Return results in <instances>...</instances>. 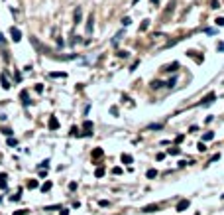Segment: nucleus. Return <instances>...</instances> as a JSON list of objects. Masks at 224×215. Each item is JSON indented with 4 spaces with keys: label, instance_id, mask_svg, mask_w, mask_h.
<instances>
[{
    "label": "nucleus",
    "instance_id": "f257e3e1",
    "mask_svg": "<svg viewBox=\"0 0 224 215\" xmlns=\"http://www.w3.org/2000/svg\"><path fill=\"white\" fill-rule=\"evenodd\" d=\"M10 36H12V40H14V42H20V40H22V32H20L18 28H14V26L10 28Z\"/></svg>",
    "mask_w": 224,
    "mask_h": 215
},
{
    "label": "nucleus",
    "instance_id": "f03ea898",
    "mask_svg": "<svg viewBox=\"0 0 224 215\" xmlns=\"http://www.w3.org/2000/svg\"><path fill=\"white\" fill-rule=\"evenodd\" d=\"M83 130H85V136H90V134H93V122H90V120H85V124H83Z\"/></svg>",
    "mask_w": 224,
    "mask_h": 215
},
{
    "label": "nucleus",
    "instance_id": "7ed1b4c3",
    "mask_svg": "<svg viewBox=\"0 0 224 215\" xmlns=\"http://www.w3.org/2000/svg\"><path fill=\"white\" fill-rule=\"evenodd\" d=\"M189 205H191V201H189V199H181V201L177 203V211H185Z\"/></svg>",
    "mask_w": 224,
    "mask_h": 215
},
{
    "label": "nucleus",
    "instance_id": "20e7f679",
    "mask_svg": "<svg viewBox=\"0 0 224 215\" xmlns=\"http://www.w3.org/2000/svg\"><path fill=\"white\" fill-rule=\"evenodd\" d=\"M93 28H94V16L90 14L89 20H87V34H93Z\"/></svg>",
    "mask_w": 224,
    "mask_h": 215
},
{
    "label": "nucleus",
    "instance_id": "39448f33",
    "mask_svg": "<svg viewBox=\"0 0 224 215\" xmlns=\"http://www.w3.org/2000/svg\"><path fill=\"white\" fill-rule=\"evenodd\" d=\"M73 18H75V24H81V20H83V10L77 8L75 10V14H73Z\"/></svg>",
    "mask_w": 224,
    "mask_h": 215
},
{
    "label": "nucleus",
    "instance_id": "423d86ee",
    "mask_svg": "<svg viewBox=\"0 0 224 215\" xmlns=\"http://www.w3.org/2000/svg\"><path fill=\"white\" fill-rule=\"evenodd\" d=\"M214 99H216V95H214V93H208V95H206L205 99L201 101V105H208V103H212Z\"/></svg>",
    "mask_w": 224,
    "mask_h": 215
},
{
    "label": "nucleus",
    "instance_id": "0eeeda50",
    "mask_svg": "<svg viewBox=\"0 0 224 215\" xmlns=\"http://www.w3.org/2000/svg\"><path fill=\"white\" fill-rule=\"evenodd\" d=\"M0 81H2L4 89H10V81H8V77H6V73H0Z\"/></svg>",
    "mask_w": 224,
    "mask_h": 215
},
{
    "label": "nucleus",
    "instance_id": "6e6552de",
    "mask_svg": "<svg viewBox=\"0 0 224 215\" xmlns=\"http://www.w3.org/2000/svg\"><path fill=\"white\" fill-rule=\"evenodd\" d=\"M49 128H51V130H57V128H59V120H57L55 116H51V119H49Z\"/></svg>",
    "mask_w": 224,
    "mask_h": 215
},
{
    "label": "nucleus",
    "instance_id": "1a4fd4ad",
    "mask_svg": "<svg viewBox=\"0 0 224 215\" xmlns=\"http://www.w3.org/2000/svg\"><path fill=\"white\" fill-rule=\"evenodd\" d=\"M157 209H159L157 203H154V205H145L144 207V213H154V211H157Z\"/></svg>",
    "mask_w": 224,
    "mask_h": 215
},
{
    "label": "nucleus",
    "instance_id": "9d476101",
    "mask_svg": "<svg viewBox=\"0 0 224 215\" xmlns=\"http://www.w3.org/2000/svg\"><path fill=\"white\" fill-rule=\"evenodd\" d=\"M120 160H122L124 164H134V158H132L130 154H122V156H120Z\"/></svg>",
    "mask_w": 224,
    "mask_h": 215
},
{
    "label": "nucleus",
    "instance_id": "9b49d317",
    "mask_svg": "<svg viewBox=\"0 0 224 215\" xmlns=\"http://www.w3.org/2000/svg\"><path fill=\"white\" fill-rule=\"evenodd\" d=\"M214 138V132H205L202 134V142H208V140Z\"/></svg>",
    "mask_w": 224,
    "mask_h": 215
},
{
    "label": "nucleus",
    "instance_id": "f8f14e48",
    "mask_svg": "<svg viewBox=\"0 0 224 215\" xmlns=\"http://www.w3.org/2000/svg\"><path fill=\"white\" fill-rule=\"evenodd\" d=\"M0 190H6V174H0Z\"/></svg>",
    "mask_w": 224,
    "mask_h": 215
},
{
    "label": "nucleus",
    "instance_id": "ddd939ff",
    "mask_svg": "<svg viewBox=\"0 0 224 215\" xmlns=\"http://www.w3.org/2000/svg\"><path fill=\"white\" fill-rule=\"evenodd\" d=\"M177 67H179V61H173L171 65H167V67H165V71H175Z\"/></svg>",
    "mask_w": 224,
    "mask_h": 215
},
{
    "label": "nucleus",
    "instance_id": "4468645a",
    "mask_svg": "<svg viewBox=\"0 0 224 215\" xmlns=\"http://www.w3.org/2000/svg\"><path fill=\"white\" fill-rule=\"evenodd\" d=\"M187 53H189V57H193V59L197 57V61H199V63L202 61V57H201V55H197V52H193V49H191V52H187Z\"/></svg>",
    "mask_w": 224,
    "mask_h": 215
},
{
    "label": "nucleus",
    "instance_id": "2eb2a0df",
    "mask_svg": "<svg viewBox=\"0 0 224 215\" xmlns=\"http://www.w3.org/2000/svg\"><path fill=\"white\" fill-rule=\"evenodd\" d=\"M20 97H22V103H24L26 107H28V105H30V101H28V93H26V91H22V95H20Z\"/></svg>",
    "mask_w": 224,
    "mask_h": 215
},
{
    "label": "nucleus",
    "instance_id": "dca6fc26",
    "mask_svg": "<svg viewBox=\"0 0 224 215\" xmlns=\"http://www.w3.org/2000/svg\"><path fill=\"white\" fill-rule=\"evenodd\" d=\"M93 158H102V150H100V148H94V150H93Z\"/></svg>",
    "mask_w": 224,
    "mask_h": 215
},
{
    "label": "nucleus",
    "instance_id": "f3484780",
    "mask_svg": "<svg viewBox=\"0 0 224 215\" xmlns=\"http://www.w3.org/2000/svg\"><path fill=\"white\" fill-rule=\"evenodd\" d=\"M210 8H212V10H218V8H220V2H218V0H210Z\"/></svg>",
    "mask_w": 224,
    "mask_h": 215
},
{
    "label": "nucleus",
    "instance_id": "a211bd4d",
    "mask_svg": "<svg viewBox=\"0 0 224 215\" xmlns=\"http://www.w3.org/2000/svg\"><path fill=\"white\" fill-rule=\"evenodd\" d=\"M94 176H96V178H102V176H104V168H102V166H100V168H96Z\"/></svg>",
    "mask_w": 224,
    "mask_h": 215
},
{
    "label": "nucleus",
    "instance_id": "6ab92c4d",
    "mask_svg": "<svg viewBox=\"0 0 224 215\" xmlns=\"http://www.w3.org/2000/svg\"><path fill=\"white\" fill-rule=\"evenodd\" d=\"M145 176H148V178H155V176H157V170H154V168H151V170H148V174H145Z\"/></svg>",
    "mask_w": 224,
    "mask_h": 215
},
{
    "label": "nucleus",
    "instance_id": "aec40b11",
    "mask_svg": "<svg viewBox=\"0 0 224 215\" xmlns=\"http://www.w3.org/2000/svg\"><path fill=\"white\" fill-rule=\"evenodd\" d=\"M8 146H18V140L12 138V136H8Z\"/></svg>",
    "mask_w": 224,
    "mask_h": 215
},
{
    "label": "nucleus",
    "instance_id": "412c9836",
    "mask_svg": "<svg viewBox=\"0 0 224 215\" xmlns=\"http://www.w3.org/2000/svg\"><path fill=\"white\" fill-rule=\"evenodd\" d=\"M161 85H165V83H161V81H151V89H159Z\"/></svg>",
    "mask_w": 224,
    "mask_h": 215
},
{
    "label": "nucleus",
    "instance_id": "4be33fe9",
    "mask_svg": "<svg viewBox=\"0 0 224 215\" xmlns=\"http://www.w3.org/2000/svg\"><path fill=\"white\" fill-rule=\"evenodd\" d=\"M49 190H51V182H45L42 186V191H49Z\"/></svg>",
    "mask_w": 224,
    "mask_h": 215
},
{
    "label": "nucleus",
    "instance_id": "5701e85b",
    "mask_svg": "<svg viewBox=\"0 0 224 215\" xmlns=\"http://www.w3.org/2000/svg\"><path fill=\"white\" fill-rule=\"evenodd\" d=\"M175 83H177V77H171V79H169V81L165 83V85H167V87H173Z\"/></svg>",
    "mask_w": 224,
    "mask_h": 215
},
{
    "label": "nucleus",
    "instance_id": "b1692460",
    "mask_svg": "<svg viewBox=\"0 0 224 215\" xmlns=\"http://www.w3.org/2000/svg\"><path fill=\"white\" fill-rule=\"evenodd\" d=\"M148 26H149V20H144V22H142V26H140V32H144Z\"/></svg>",
    "mask_w": 224,
    "mask_h": 215
},
{
    "label": "nucleus",
    "instance_id": "393cba45",
    "mask_svg": "<svg viewBox=\"0 0 224 215\" xmlns=\"http://www.w3.org/2000/svg\"><path fill=\"white\" fill-rule=\"evenodd\" d=\"M28 187H30V190H36V187H37V182H36V180H32V182H28Z\"/></svg>",
    "mask_w": 224,
    "mask_h": 215
},
{
    "label": "nucleus",
    "instance_id": "a878e982",
    "mask_svg": "<svg viewBox=\"0 0 224 215\" xmlns=\"http://www.w3.org/2000/svg\"><path fill=\"white\" fill-rule=\"evenodd\" d=\"M148 128H149V130H157V128H161V124H149Z\"/></svg>",
    "mask_w": 224,
    "mask_h": 215
},
{
    "label": "nucleus",
    "instance_id": "bb28decb",
    "mask_svg": "<svg viewBox=\"0 0 224 215\" xmlns=\"http://www.w3.org/2000/svg\"><path fill=\"white\" fill-rule=\"evenodd\" d=\"M197 148L201 150V152H205V150H206V146H205V142H199V146H197Z\"/></svg>",
    "mask_w": 224,
    "mask_h": 215
},
{
    "label": "nucleus",
    "instance_id": "cd10ccee",
    "mask_svg": "<svg viewBox=\"0 0 224 215\" xmlns=\"http://www.w3.org/2000/svg\"><path fill=\"white\" fill-rule=\"evenodd\" d=\"M4 46H6V40H4V36L0 34V48H4Z\"/></svg>",
    "mask_w": 224,
    "mask_h": 215
},
{
    "label": "nucleus",
    "instance_id": "c85d7f7f",
    "mask_svg": "<svg viewBox=\"0 0 224 215\" xmlns=\"http://www.w3.org/2000/svg\"><path fill=\"white\" fill-rule=\"evenodd\" d=\"M2 134H6V136H12V130H10V128H2Z\"/></svg>",
    "mask_w": 224,
    "mask_h": 215
},
{
    "label": "nucleus",
    "instance_id": "c756f323",
    "mask_svg": "<svg viewBox=\"0 0 224 215\" xmlns=\"http://www.w3.org/2000/svg\"><path fill=\"white\" fill-rule=\"evenodd\" d=\"M10 201H20V193H16V196H10Z\"/></svg>",
    "mask_w": 224,
    "mask_h": 215
},
{
    "label": "nucleus",
    "instance_id": "7c9ffc66",
    "mask_svg": "<svg viewBox=\"0 0 224 215\" xmlns=\"http://www.w3.org/2000/svg\"><path fill=\"white\" fill-rule=\"evenodd\" d=\"M14 215H28V209H20V211H16Z\"/></svg>",
    "mask_w": 224,
    "mask_h": 215
},
{
    "label": "nucleus",
    "instance_id": "2f4dec72",
    "mask_svg": "<svg viewBox=\"0 0 224 215\" xmlns=\"http://www.w3.org/2000/svg\"><path fill=\"white\" fill-rule=\"evenodd\" d=\"M128 55V52H124V49H120V52H118V57H126Z\"/></svg>",
    "mask_w": 224,
    "mask_h": 215
},
{
    "label": "nucleus",
    "instance_id": "473e14b6",
    "mask_svg": "<svg viewBox=\"0 0 224 215\" xmlns=\"http://www.w3.org/2000/svg\"><path fill=\"white\" fill-rule=\"evenodd\" d=\"M122 24H124V26H130L132 20H130V18H124V20H122Z\"/></svg>",
    "mask_w": 224,
    "mask_h": 215
},
{
    "label": "nucleus",
    "instance_id": "72a5a7b5",
    "mask_svg": "<svg viewBox=\"0 0 224 215\" xmlns=\"http://www.w3.org/2000/svg\"><path fill=\"white\" fill-rule=\"evenodd\" d=\"M71 134H73V136H79V130H77V126H73V128H71Z\"/></svg>",
    "mask_w": 224,
    "mask_h": 215
},
{
    "label": "nucleus",
    "instance_id": "f704fd0d",
    "mask_svg": "<svg viewBox=\"0 0 224 215\" xmlns=\"http://www.w3.org/2000/svg\"><path fill=\"white\" fill-rule=\"evenodd\" d=\"M112 174H114V176H118V174H122V168H114V170H112Z\"/></svg>",
    "mask_w": 224,
    "mask_h": 215
},
{
    "label": "nucleus",
    "instance_id": "c9c22d12",
    "mask_svg": "<svg viewBox=\"0 0 224 215\" xmlns=\"http://www.w3.org/2000/svg\"><path fill=\"white\" fill-rule=\"evenodd\" d=\"M110 115H114V116H118V109H116V107H112V109H110Z\"/></svg>",
    "mask_w": 224,
    "mask_h": 215
},
{
    "label": "nucleus",
    "instance_id": "e433bc0d",
    "mask_svg": "<svg viewBox=\"0 0 224 215\" xmlns=\"http://www.w3.org/2000/svg\"><path fill=\"white\" fill-rule=\"evenodd\" d=\"M205 32H206V34H210V36H214V34H216V30H212V28H206Z\"/></svg>",
    "mask_w": 224,
    "mask_h": 215
},
{
    "label": "nucleus",
    "instance_id": "4c0bfd02",
    "mask_svg": "<svg viewBox=\"0 0 224 215\" xmlns=\"http://www.w3.org/2000/svg\"><path fill=\"white\" fill-rule=\"evenodd\" d=\"M47 164H49V160H43V162L39 164V168H45V170H47Z\"/></svg>",
    "mask_w": 224,
    "mask_h": 215
},
{
    "label": "nucleus",
    "instance_id": "58836bf2",
    "mask_svg": "<svg viewBox=\"0 0 224 215\" xmlns=\"http://www.w3.org/2000/svg\"><path fill=\"white\" fill-rule=\"evenodd\" d=\"M51 77H55V79L57 77H65V73H51Z\"/></svg>",
    "mask_w": 224,
    "mask_h": 215
},
{
    "label": "nucleus",
    "instance_id": "ea45409f",
    "mask_svg": "<svg viewBox=\"0 0 224 215\" xmlns=\"http://www.w3.org/2000/svg\"><path fill=\"white\" fill-rule=\"evenodd\" d=\"M216 24H218V26H224V18H216Z\"/></svg>",
    "mask_w": 224,
    "mask_h": 215
},
{
    "label": "nucleus",
    "instance_id": "a19ab883",
    "mask_svg": "<svg viewBox=\"0 0 224 215\" xmlns=\"http://www.w3.org/2000/svg\"><path fill=\"white\" fill-rule=\"evenodd\" d=\"M59 215H69V209H61V211H59Z\"/></svg>",
    "mask_w": 224,
    "mask_h": 215
},
{
    "label": "nucleus",
    "instance_id": "79ce46f5",
    "mask_svg": "<svg viewBox=\"0 0 224 215\" xmlns=\"http://www.w3.org/2000/svg\"><path fill=\"white\" fill-rule=\"evenodd\" d=\"M218 49H220V52H224V43H218Z\"/></svg>",
    "mask_w": 224,
    "mask_h": 215
},
{
    "label": "nucleus",
    "instance_id": "37998d69",
    "mask_svg": "<svg viewBox=\"0 0 224 215\" xmlns=\"http://www.w3.org/2000/svg\"><path fill=\"white\" fill-rule=\"evenodd\" d=\"M138 2H140V0H134V4H138Z\"/></svg>",
    "mask_w": 224,
    "mask_h": 215
}]
</instances>
